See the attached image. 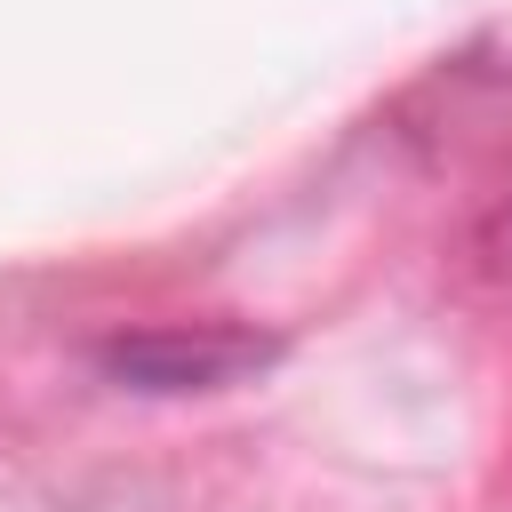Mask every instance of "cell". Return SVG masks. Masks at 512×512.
<instances>
[{"instance_id": "cell-1", "label": "cell", "mask_w": 512, "mask_h": 512, "mask_svg": "<svg viewBox=\"0 0 512 512\" xmlns=\"http://www.w3.org/2000/svg\"><path fill=\"white\" fill-rule=\"evenodd\" d=\"M272 352L280 344L248 328H144V336H112L104 368L136 392H216V384L256 376Z\"/></svg>"}]
</instances>
